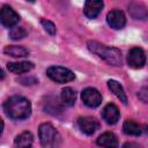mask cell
<instances>
[{
    "instance_id": "obj_23",
    "label": "cell",
    "mask_w": 148,
    "mask_h": 148,
    "mask_svg": "<svg viewBox=\"0 0 148 148\" xmlns=\"http://www.w3.org/2000/svg\"><path fill=\"white\" fill-rule=\"evenodd\" d=\"M138 97H139V99H140L141 102L148 104V86L142 87V88L138 91Z\"/></svg>"
},
{
    "instance_id": "obj_12",
    "label": "cell",
    "mask_w": 148,
    "mask_h": 148,
    "mask_svg": "<svg viewBox=\"0 0 148 148\" xmlns=\"http://www.w3.org/2000/svg\"><path fill=\"white\" fill-rule=\"evenodd\" d=\"M130 15L135 20H146L148 17V8L139 2H132L128 6Z\"/></svg>"
},
{
    "instance_id": "obj_19",
    "label": "cell",
    "mask_w": 148,
    "mask_h": 148,
    "mask_svg": "<svg viewBox=\"0 0 148 148\" xmlns=\"http://www.w3.org/2000/svg\"><path fill=\"white\" fill-rule=\"evenodd\" d=\"M3 53L13 58H22V57H27L29 54V51L20 45H8L3 49Z\"/></svg>"
},
{
    "instance_id": "obj_5",
    "label": "cell",
    "mask_w": 148,
    "mask_h": 148,
    "mask_svg": "<svg viewBox=\"0 0 148 148\" xmlns=\"http://www.w3.org/2000/svg\"><path fill=\"white\" fill-rule=\"evenodd\" d=\"M127 64L131 68L139 69L146 64V53L141 47H132L127 54Z\"/></svg>"
},
{
    "instance_id": "obj_21",
    "label": "cell",
    "mask_w": 148,
    "mask_h": 148,
    "mask_svg": "<svg viewBox=\"0 0 148 148\" xmlns=\"http://www.w3.org/2000/svg\"><path fill=\"white\" fill-rule=\"evenodd\" d=\"M45 103L52 105V108L49 110V113L57 114V113L61 112V106H60V104H59V102L57 101L56 97H49V98H47V102H45Z\"/></svg>"
},
{
    "instance_id": "obj_25",
    "label": "cell",
    "mask_w": 148,
    "mask_h": 148,
    "mask_svg": "<svg viewBox=\"0 0 148 148\" xmlns=\"http://www.w3.org/2000/svg\"><path fill=\"white\" fill-rule=\"evenodd\" d=\"M121 148H142V147L136 142H125Z\"/></svg>"
},
{
    "instance_id": "obj_1",
    "label": "cell",
    "mask_w": 148,
    "mask_h": 148,
    "mask_svg": "<svg viewBox=\"0 0 148 148\" xmlns=\"http://www.w3.org/2000/svg\"><path fill=\"white\" fill-rule=\"evenodd\" d=\"M5 113L15 120L25 119L31 113V103L23 96H12L3 104Z\"/></svg>"
},
{
    "instance_id": "obj_16",
    "label": "cell",
    "mask_w": 148,
    "mask_h": 148,
    "mask_svg": "<svg viewBox=\"0 0 148 148\" xmlns=\"http://www.w3.org/2000/svg\"><path fill=\"white\" fill-rule=\"evenodd\" d=\"M34 142V135L29 131H24L18 134L14 140L15 148H31Z\"/></svg>"
},
{
    "instance_id": "obj_3",
    "label": "cell",
    "mask_w": 148,
    "mask_h": 148,
    "mask_svg": "<svg viewBox=\"0 0 148 148\" xmlns=\"http://www.w3.org/2000/svg\"><path fill=\"white\" fill-rule=\"evenodd\" d=\"M38 135L43 148H60L61 135L52 124H40L38 127Z\"/></svg>"
},
{
    "instance_id": "obj_24",
    "label": "cell",
    "mask_w": 148,
    "mask_h": 148,
    "mask_svg": "<svg viewBox=\"0 0 148 148\" xmlns=\"http://www.w3.org/2000/svg\"><path fill=\"white\" fill-rule=\"evenodd\" d=\"M20 82L22 83V84H24V86H30V84H35V83H37V80L35 79V77H21L20 79Z\"/></svg>"
},
{
    "instance_id": "obj_22",
    "label": "cell",
    "mask_w": 148,
    "mask_h": 148,
    "mask_svg": "<svg viewBox=\"0 0 148 148\" xmlns=\"http://www.w3.org/2000/svg\"><path fill=\"white\" fill-rule=\"evenodd\" d=\"M40 23H42L43 28L45 29V31H46L47 34H50V35H52V36L56 35V32H57V28H56V24H54L53 22L43 18V20H40Z\"/></svg>"
},
{
    "instance_id": "obj_6",
    "label": "cell",
    "mask_w": 148,
    "mask_h": 148,
    "mask_svg": "<svg viewBox=\"0 0 148 148\" xmlns=\"http://www.w3.org/2000/svg\"><path fill=\"white\" fill-rule=\"evenodd\" d=\"M81 99L88 108H97L102 103V95L97 89L88 87L81 92Z\"/></svg>"
},
{
    "instance_id": "obj_4",
    "label": "cell",
    "mask_w": 148,
    "mask_h": 148,
    "mask_svg": "<svg viewBox=\"0 0 148 148\" xmlns=\"http://www.w3.org/2000/svg\"><path fill=\"white\" fill-rule=\"evenodd\" d=\"M46 74L52 81H54L57 83H67L75 79L74 73L71 69H68L66 67H61V66L49 67L46 69Z\"/></svg>"
},
{
    "instance_id": "obj_8",
    "label": "cell",
    "mask_w": 148,
    "mask_h": 148,
    "mask_svg": "<svg viewBox=\"0 0 148 148\" xmlns=\"http://www.w3.org/2000/svg\"><path fill=\"white\" fill-rule=\"evenodd\" d=\"M106 22H108V24L112 29L120 30L126 24V17H125V14L121 10H119V9H112L106 15Z\"/></svg>"
},
{
    "instance_id": "obj_10",
    "label": "cell",
    "mask_w": 148,
    "mask_h": 148,
    "mask_svg": "<svg viewBox=\"0 0 148 148\" xmlns=\"http://www.w3.org/2000/svg\"><path fill=\"white\" fill-rule=\"evenodd\" d=\"M119 117H120L119 110L113 103H109L104 106V109L102 111V118L105 120L106 124L114 125L119 120Z\"/></svg>"
},
{
    "instance_id": "obj_7",
    "label": "cell",
    "mask_w": 148,
    "mask_h": 148,
    "mask_svg": "<svg viewBox=\"0 0 148 148\" xmlns=\"http://www.w3.org/2000/svg\"><path fill=\"white\" fill-rule=\"evenodd\" d=\"M0 21H1L2 25L7 27V28H12V27H14L20 21V15L10 6L3 5L1 7Z\"/></svg>"
},
{
    "instance_id": "obj_13",
    "label": "cell",
    "mask_w": 148,
    "mask_h": 148,
    "mask_svg": "<svg viewBox=\"0 0 148 148\" xmlns=\"http://www.w3.org/2000/svg\"><path fill=\"white\" fill-rule=\"evenodd\" d=\"M96 143L98 146H101L102 148H117L118 147L117 136L112 132H105V133L101 134L97 138Z\"/></svg>"
},
{
    "instance_id": "obj_14",
    "label": "cell",
    "mask_w": 148,
    "mask_h": 148,
    "mask_svg": "<svg viewBox=\"0 0 148 148\" xmlns=\"http://www.w3.org/2000/svg\"><path fill=\"white\" fill-rule=\"evenodd\" d=\"M103 6V1H86L83 13L88 18H95L101 13Z\"/></svg>"
},
{
    "instance_id": "obj_18",
    "label": "cell",
    "mask_w": 148,
    "mask_h": 148,
    "mask_svg": "<svg viewBox=\"0 0 148 148\" xmlns=\"http://www.w3.org/2000/svg\"><path fill=\"white\" fill-rule=\"evenodd\" d=\"M60 99L61 103L66 106H73L75 101H76V92L74 89H72L71 87H66L61 90L60 94Z\"/></svg>"
},
{
    "instance_id": "obj_20",
    "label": "cell",
    "mask_w": 148,
    "mask_h": 148,
    "mask_svg": "<svg viewBox=\"0 0 148 148\" xmlns=\"http://www.w3.org/2000/svg\"><path fill=\"white\" fill-rule=\"evenodd\" d=\"M27 30L22 27H14L9 30V37L14 40H18V39H22L27 36Z\"/></svg>"
},
{
    "instance_id": "obj_11",
    "label": "cell",
    "mask_w": 148,
    "mask_h": 148,
    "mask_svg": "<svg viewBox=\"0 0 148 148\" xmlns=\"http://www.w3.org/2000/svg\"><path fill=\"white\" fill-rule=\"evenodd\" d=\"M146 128H147V126L140 125L139 123H136L134 120H131V119L125 120V123L123 125L124 133L127 134V135H133V136L141 135L143 132H146Z\"/></svg>"
},
{
    "instance_id": "obj_15",
    "label": "cell",
    "mask_w": 148,
    "mask_h": 148,
    "mask_svg": "<svg viewBox=\"0 0 148 148\" xmlns=\"http://www.w3.org/2000/svg\"><path fill=\"white\" fill-rule=\"evenodd\" d=\"M7 68L9 72L14 74H23L28 73L34 68V62L31 61H17V62H8Z\"/></svg>"
},
{
    "instance_id": "obj_2",
    "label": "cell",
    "mask_w": 148,
    "mask_h": 148,
    "mask_svg": "<svg viewBox=\"0 0 148 148\" xmlns=\"http://www.w3.org/2000/svg\"><path fill=\"white\" fill-rule=\"evenodd\" d=\"M87 45H88V49L92 53L98 56L101 59H103L109 65L116 66V67L121 66V64H123L121 52L117 47L104 45V44H102V43H99L97 40H89L87 43Z\"/></svg>"
},
{
    "instance_id": "obj_17",
    "label": "cell",
    "mask_w": 148,
    "mask_h": 148,
    "mask_svg": "<svg viewBox=\"0 0 148 148\" xmlns=\"http://www.w3.org/2000/svg\"><path fill=\"white\" fill-rule=\"evenodd\" d=\"M108 87L111 90V92L124 104H127V96L125 94V90L123 86L117 81V80H109L108 81Z\"/></svg>"
},
{
    "instance_id": "obj_9",
    "label": "cell",
    "mask_w": 148,
    "mask_h": 148,
    "mask_svg": "<svg viewBox=\"0 0 148 148\" xmlns=\"http://www.w3.org/2000/svg\"><path fill=\"white\" fill-rule=\"evenodd\" d=\"M77 126L82 133L87 135H91L97 131V128L99 127V124L97 119L94 117H80L77 119Z\"/></svg>"
}]
</instances>
